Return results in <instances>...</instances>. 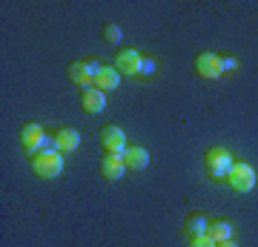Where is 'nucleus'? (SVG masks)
<instances>
[{"label": "nucleus", "mask_w": 258, "mask_h": 247, "mask_svg": "<svg viewBox=\"0 0 258 247\" xmlns=\"http://www.w3.org/2000/svg\"><path fill=\"white\" fill-rule=\"evenodd\" d=\"M32 173L37 178H57V175L63 173V153H57L55 146H46V150H40L37 156H32Z\"/></svg>", "instance_id": "1"}, {"label": "nucleus", "mask_w": 258, "mask_h": 247, "mask_svg": "<svg viewBox=\"0 0 258 247\" xmlns=\"http://www.w3.org/2000/svg\"><path fill=\"white\" fill-rule=\"evenodd\" d=\"M232 164H235V158H232V153H230V150H224V146H210V150H207V156H204L207 175L215 178V181H224V178L230 175Z\"/></svg>", "instance_id": "2"}, {"label": "nucleus", "mask_w": 258, "mask_h": 247, "mask_svg": "<svg viewBox=\"0 0 258 247\" xmlns=\"http://www.w3.org/2000/svg\"><path fill=\"white\" fill-rule=\"evenodd\" d=\"M20 144H23V150H26L29 156H37L40 150L52 146V138H49V132L40 124H23V129H20Z\"/></svg>", "instance_id": "3"}, {"label": "nucleus", "mask_w": 258, "mask_h": 247, "mask_svg": "<svg viewBox=\"0 0 258 247\" xmlns=\"http://www.w3.org/2000/svg\"><path fill=\"white\" fill-rule=\"evenodd\" d=\"M227 181H230V187L235 192H249L252 187H255L258 175H255V170H252L249 164L235 161V164H232V170H230V175H227Z\"/></svg>", "instance_id": "4"}, {"label": "nucleus", "mask_w": 258, "mask_h": 247, "mask_svg": "<svg viewBox=\"0 0 258 247\" xmlns=\"http://www.w3.org/2000/svg\"><path fill=\"white\" fill-rule=\"evenodd\" d=\"M195 72L207 78V81H215V78H221L224 69H221V55H215V52H201V55L195 58Z\"/></svg>", "instance_id": "5"}, {"label": "nucleus", "mask_w": 258, "mask_h": 247, "mask_svg": "<svg viewBox=\"0 0 258 247\" xmlns=\"http://www.w3.org/2000/svg\"><path fill=\"white\" fill-rule=\"evenodd\" d=\"M81 107L86 115H98L106 110V92L98 86H83L81 89Z\"/></svg>", "instance_id": "6"}, {"label": "nucleus", "mask_w": 258, "mask_h": 247, "mask_svg": "<svg viewBox=\"0 0 258 247\" xmlns=\"http://www.w3.org/2000/svg\"><path fill=\"white\" fill-rule=\"evenodd\" d=\"M115 69H118L120 75H126V78L138 75L141 72V55L135 49H118V55H115Z\"/></svg>", "instance_id": "7"}, {"label": "nucleus", "mask_w": 258, "mask_h": 247, "mask_svg": "<svg viewBox=\"0 0 258 247\" xmlns=\"http://www.w3.org/2000/svg\"><path fill=\"white\" fill-rule=\"evenodd\" d=\"M52 146H55L57 153H75L78 146H81V132L72 127H63L57 129L55 138H52Z\"/></svg>", "instance_id": "8"}, {"label": "nucleus", "mask_w": 258, "mask_h": 247, "mask_svg": "<svg viewBox=\"0 0 258 247\" xmlns=\"http://www.w3.org/2000/svg\"><path fill=\"white\" fill-rule=\"evenodd\" d=\"M66 75H69V81H72L75 86H81V89L95 83V75H92V69H89L86 61H72V64L66 66Z\"/></svg>", "instance_id": "9"}, {"label": "nucleus", "mask_w": 258, "mask_h": 247, "mask_svg": "<svg viewBox=\"0 0 258 247\" xmlns=\"http://www.w3.org/2000/svg\"><path fill=\"white\" fill-rule=\"evenodd\" d=\"M92 86H98V89H103V92L118 89V86H120V72L115 69V66H103L101 72L95 75V83H92Z\"/></svg>", "instance_id": "10"}, {"label": "nucleus", "mask_w": 258, "mask_h": 247, "mask_svg": "<svg viewBox=\"0 0 258 247\" xmlns=\"http://www.w3.org/2000/svg\"><path fill=\"white\" fill-rule=\"evenodd\" d=\"M123 173H126V164H123L120 158H115V156L101 158V175L106 181H118V178H123Z\"/></svg>", "instance_id": "11"}, {"label": "nucleus", "mask_w": 258, "mask_h": 247, "mask_svg": "<svg viewBox=\"0 0 258 247\" xmlns=\"http://www.w3.org/2000/svg\"><path fill=\"white\" fill-rule=\"evenodd\" d=\"M210 224L212 221L207 219V213H192V216H186L184 230L189 233V238H195V236H207L210 233Z\"/></svg>", "instance_id": "12"}, {"label": "nucleus", "mask_w": 258, "mask_h": 247, "mask_svg": "<svg viewBox=\"0 0 258 247\" xmlns=\"http://www.w3.org/2000/svg\"><path fill=\"white\" fill-rule=\"evenodd\" d=\"M232 233H235V224H232V221H227V219H215V221L210 224V233H207V236H212L215 241H218V244H221V241H230Z\"/></svg>", "instance_id": "13"}, {"label": "nucleus", "mask_w": 258, "mask_h": 247, "mask_svg": "<svg viewBox=\"0 0 258 247\" xmlns=\"http://www.w3.org/2000/svg\"><path fill=\"white\" fill-rule=\"evenodd\" d=\"M101 141H103V146L109 150V146H115V144H126V132L118 127V124H106V127L101 129Z\"/></svg>", "instance_id": "14"}, {"label": "nucleus", "mask_w": 258, "mask_h": 247, "mask_svg": "<svg viewBox=\"0 0 258 247\" xmlns=\"http://www.w3.org/2000/svg\"><path fill=\"white\" fill-rule=\"evenodd\" d=\"M123 164L129 167V170H144V167L149 164V153L144 150V146H129L126 158H123Z\"/></svg>", "instance_id": "15"}, {"label": "nucleus", "mask_w": 258, "mask_h": 247, "mask_svg": "<svg viewBox=\"0 0 258 247\" xmlns=\"http://www.w3.org/2000/svg\"><path fill=\"white\" fill-rule=\"evenodd\" d=\"M120 40H123V29L115 26V23H106V26H103V43L115 46V43H120Z\"/></svg>", "instance_id": "16"}, {"label": "nucleus", "mask_w": 258, "mask_h": 247, "mask_svg": "<svg viewBox=\"0 0 258 247\" xmlns=\"http://www.w3.org/2000/svg\"><path fill=\"white\" fill-rule=\"evenodd\" d=\"M155 69H158V64H155V58H141V72L138 75H144V78H152L155 75Z\"/></svg>", "instance_id": "17"}, {"label": "nucleus", "mask_w": 258, "mask_h": 247, "mask_svg": "<svg viewBox=\"0 0 258 247\" xmlns=\"http://www.w3.org/2000/svg\"><path fill=\"white\" fill-rule=\"evenodd\" d=\"M189 247H218V241L212 236H195L189 238Z\"/></svg>", "instance_id": "18"}, {"label": "nucleus", "mask_w": 258, "mask_h": 247, "mask_svg": "<svg viewBox=\"0 0 258 247\" xmlns=\"http://www.w3.org/2000/svg\"><path fill=\"white\" fill-rule=\"evenodd\" d=\"M221 69L224 72H232V69H238V61L235 58H221Z\"/></svg>", "instance_id": "19"}, {"label": "nucleus", "mask_w": 258, "mask_h": 247, "mask_svg": "<svg viewBox=\"0 0 258 247\" xmlns=\"http://www.w3.org/2000/svg\"><path fill=\"white\" fill-rule=\"evenodd\" d=\"M86 64H89V69H92V75H98L103 69V64L98 61V58H86Z\"/></svg>", "instance_id": "20"}, {"label": "nucleus", "mask_w": 258, "mask_h": 247, "mask_svg": "<svg viewBox=\"0 0 258 247\" xmlns=\"http://www.w3.org/2000/svg\"><path fill=\"white\" fill-rule=\"evenodd\" d=\"M218 247H238V244H235V241H232V238H230V241H221V244H218Z\"/></svg>", "instance_id": "21"}]
</instances>
